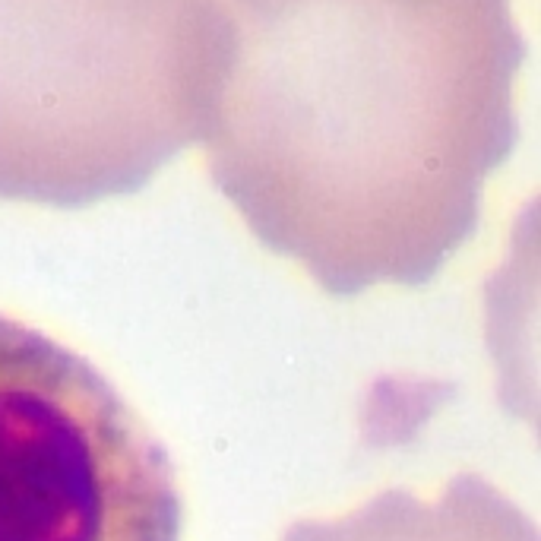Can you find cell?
Masks as SVG:
<instances>
[{
  "label": "cell",
  "mask_w": 541,
  "mask_h": 541,
  "mask_svg": "<svg viewBox=\"0 0 541 541\" xmlns=\"http://www.w3.org/2000/svg\"><path fill=\"white\" fill-rule=\"evenodd\" d=\"M209 178L326 292L421 285L516 146L510 0H212Z\"/></svg>",
  "instance_id": "obj_1"
},
{
  "label": "cell",
  "mask_w": 541,
  "mask_h": 541,
  "mask_svg": "<svg viewBox=\"0 0 541 541\" xmlns=\"http://www.w3.org/2000/svg\"><path fill=\"white\" fill-rule=\"evenodd\" d=\"M212 0H0V200L140 190L200 140Z\"/></svg>",
  "instance_id": "obj_2"
},
{
  "label": "cell",
  "mask_w": 541,
  "mask_h": 541,
  "mask_svg": "<svg viewBox=\"0 0 541 541\" xmlns=\"http://www.w3.org/2000/svg\"><path fill=\"white\" fill-rule=\"evenodd\" d=\"M165 447L111 380L0 314V541H178Z\"/></svg>",
  "instance_id": "obj_3"
},
{
  "label": "cell",
  "mask_w": 541,
  "mask_h": 541,
  "mask_svg": "<svg viewBox=\"0 0 541 541\" xmlns=\"http://www.w3.org/2000/svg\"><path fill=\"white\" fill-rule=\"evenodd\" d=\"M285 541H538L535 523L478 475H456L437 497L383 491L342 519H304Z\"/></svg>",
  "instance_id": "obj_4"
}]
</instances>
